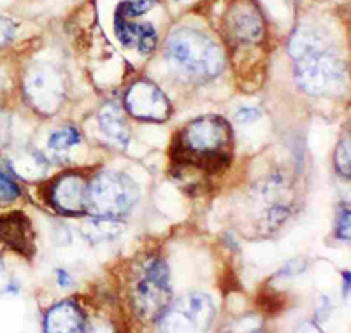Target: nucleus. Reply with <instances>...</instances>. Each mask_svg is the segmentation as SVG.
I'll return each instance as SVG.
<instances>
[{
    "instance_id": "1",
    "label": "nucleus",
    "mask_w": 351,
    "mask_h": 333,
    "mask_svg": "<svg viewBox=\"0 0 351 333\" xmlns=\"http://www.w3.org/2000/svg\"><path fill=\"white\" fill-rule=\"evenodd\" d=\"M234 134L221 116H202L184 125L174 135L171 160L178 175L188 171L204 175H218L228 171L232 163Z\"/></svg>"
},
{
    "instance_id": "2",
    "label": "nucleus",
    "mask_w": 351,
    "mask_h": 333,
    "mask_svg": "<svg viewBox=\"0 0 351 333\" xmlns=\"http://www.w3.org/2000/svg\"><path fill=\"white\" fill-rule=\"evenodd\" d=\"M295 62V79L309 95L330 97L343 92L346 84L344 62L315 30H297L290 42Z\"/></svg>"
},
{
    "instance_id": "3",
    "label": "nucleus",
    "mask_w": 351,
    "mask_h": 333,
    "mask_svg": "<svg viewBox=\"0 0 351 333\" xmlns=\"http://www.w3.org/2000/svg\"><path fill=\"white\" fill-rule=\"evenodd\" d=\"M165 58L186 81L202 83L223 71L225 53L218 44L195 28H178L165 42Z\"/></svg>"
},
{
    "instance_id": "4",
    "label": "nucleus",
    "mask_w": 351,
    "mask_h": 333,
    "mask_svg": "<svg viewBox=\"0 0 351 333\" xmlns=\"http://www.w3.org/2000/svg\"><path fill=\"white\" fill-rule=\"evenodd\" d=\"M172 301L171 272L158 256H149L134 270L130 306L143 321L156 323Z\"/></svg>"
},
{
    "instance_id": "5",
    "label": "nucleus",
    "mask_w": 351,
    "mask_h": 333,
    "mask_svg": "<svg viewBox=\"0 0 351 333\" xmlns=\"http://www.w3.org/2000/svg\"><path fill=\"white\" fill-rule=\"evenodd\" d=\"M139 200L134 179L118 171H102L88 183V210L92 216L121 218Z\"/></svg>"
},
{
    "instance_id": "6",
    "label": "nucleus",
    "mask_w": 351,
    "mask_h": 333,
    "mask_svg": "<svg viewBox=\"0 0 351 333\" xmlns=\"http://www.w3.org/2000/svg\"><path fill=\"white\" fill-rule=\"evenodd\" d=\"M215 319V304L206 293H188L171 301L158 326L165 332H202L211 326Z\"/></svg>"
},
{
    "instance_id": "7",
    "label": "nucleus",
    "mask_w": 351,
    "mask_h": 333,
    "mask_svg": "<svg viewBox=\"0 0 351 333\" xmlns=\"http://www.w3.org/2000/svg\"><path fill=\"white\" fill-rule=\"evenodd\" d=\"M221 34L236 49L255 48L265 36L262 12L252 0H237L225 12Z\"/></svg>"
},
{
    "instance_id": "8",
    "label": "nucleus",
    "mask_w": 351,
    "mask_h": 333,
    "mask_svg": "<svg viewBox=\"0 0 351 333\" xmlns=\"http://www.w3.org/2000/svg\"><path fill=\"white\" fill-rule=\"evenodd\" d=\"M25 95L37 112L53 116L65 99L64 77L51 65H39L25 77Z\"/></svg>"
},
{
    "instance_id": "9",
    "label": "nucleus",
    "mask_w": 351,
    "mask_h": 333,
    "mask_svg": "<svg viewBox=\"0 0 351 333\" xmlns=\"http://www.w3.org/2000/svg\"><path fill=\"white\" fill-rule=\"evenodd\" d=\"M125 111L132 118L148 123H162L171 116V102L155 83L148 79H139L132 83L123 99Z\"/></svg>"
},
{
    "instance_id": "10",
    "label": "nucleus",
    "mask_w": 351,
    "mask_h": 333,
    "mask_svg": "<svg viewBox=\"0 0 351 333\" xmlns=\"http://www.w3.org/2000/svg\"><path fill=\"white\" fill-rule=\"evenodd\" d=\"M49 204L56 212L81 216L88 210V181L80 172H64L49 184Z\"/></svg>"
},
{
    "instance_id": "11",
    "label": "nucleus",
    "mask_w": 351,
    "mask_h": 333,
    "mask_svg": "<svg viewBox=\"0 0 351 333\" xmlns=\"http://www.w3.org/2000/svg\"><path fill=\"white\" fill-rule=\"evenodd\" d=\"M0 242L21 256L36 254V232L32 221L21 210H12L0 218Z\"/></svg>"
},
{
    "instance_id": "12",
    "label": "nucleus",
    "mask_w": 351,
    "mask_h": 333,
    "mask_svg": "<svg viewBox=\"0 0 351 333\" xmlns=\"http://www.w3.org/2000/svg\"><path fill=\"white\" fill-rule=\"evenodd\" d=\"M114 30L116 37L125 48H136L144 56L152 55L156 49L158 36H156V30L152 23H137V21L116 16Z\"/></svg>"
},
{
    "instance_id": "13",
    "label": "nucleus",
    "mask_w": 351,
    "mask_h": 333,
    "mask_svg": "<svg viewBox=\"0 0 351 333\" xmlns=\"http://www.w3.org/2000/svg\"><path fill=\"white\" fill-rule=\"evenodd\" d=\"M86 328V316L76 301L64 300L53 306L44 317V330L51 333H77Z\"/></svg>"
},
{
    "instance_id": "14",
    "label": "nucleus",
    "mask_w": 351,
    "mask_h": 333,
    "mask_svg": "<svg viewBox=\"0 0 351 333\" xmlns=\"http://www.w3.org/2000/svg\"><path fill=\"white\" fill-rule=\"evenodd\" d=\"M99 128L109 144L116 147H127L130 143V130L127 127L123 112L114 103H106L99 112Z\"/></svg>"
},
{
    "instance_id": "15",
    "label": "nucleus",
    "mask_w": 351,
    "mask_h": 333,
    "mask_svg": "<svg viewBox=\"0 0 351 333\" xmlns=\"http://www.w3.org/2000/svg\"><path fill=\"white\" fill-rule=\"evenodd\" d=\"M125 226L120 218H104V216H93L86 219L81 226V234L92 244L112 242L123 234Z\"/></svg>"
},
{
    "instance_id": "16",
    "label": "nucleus",
    "mask_w": 351,
    "mask_h": 333,
    "mask_svg": "<svg viewBox=\"0 0 351 333\" xmlns=\"http://www.w3.org/2000/svg\"><path fill=\"white\" fill-rule=\"evenodd\" d=\"M81 143V134L77 128L65 127L60 130H55L48 139V147L53 153H67L71 147L77 146Z\"/></svg>"
},
{
    "instance_id": "17",
    "label": "nucleus",
    "mask_w": 351,
    "mask_h": 333,
    "mask_svg": "<svg viewBox=\"0 0 351 333\" xmlns=\"http://www.w3.org/2000/svg\"><path fill=\"white\" fill-rule=\"evenodd\" d=\"M156 4H158V0H123L116 8V16H121L125 20H136L152 11Z\"/></svg>"
},
{
    "instance_id": "18",
    "label": "nucleus",
    "mask_w": 351,
    "mask_h": 333,
    "mask_svg": "<svg viewBox=\"0 0 351 333\" xmlns=\"http://www.w3.org/2000/svg\"><path fill=\"white\" fill-rule=\"evenodd\" d=\"M334 163L335 169L339 172L341 175L344 177H350V171H351V158H350V137L343 139L335 149V156H334Z\"/></svg>"
},
{
    "instance_id": "19",
    "label": "nucleus",
    "mask_w": 351,
    "mask_h": 333,
    "mask_svg": "<svg viewBox=\"0 0 351 333\" xmlns=\"http://www.w3.org/2000/svg\"><path fill=\"white\" fill-rule=\"evenodd\" d=\"M21 195V188L9 175L0 174V202H12Z\"/></svg>"
},
{
    "instance_id": "20",
    "label": "nucleus",
    "mask_w": 351,
    "mask_h": 333,
    "mask_svg": "<svg viewBox=\"0 0 351 333\" xmlns=\"http://www.w3.org/2000/svg\"><path fill=\"white\" fill-rule=\"evenodd\" d=\"M335 235L339 241H350V207H341L335 223Z\"/></svg>"
},
{
    "instance_id": "21",
    "label": "nucleus",
    "mask_w": 351,
    "mask_h": 333,
    "mask_svg": "<svg viewBox=\"0 0 351 333\" xmlns=\"http://www.w3.org/2000/svg\"><path fill=\"white\" fill-rule=\"evenodd\" d=\"M16 34V23L9 18L0 16V48L8 46Z\"/></svg>"
},
{
    "instance_id": "22",
    "label": "nucleus",
    "mask_w": 351,
    "mask_h": 333,
    "mask_svg": "<svg viewBox=\"0 0 351 333\" xmlns=\"http://www.w3.org/2000/svg\"><path fill=\"white\" fill-rule=\"evenodd\" d=\"M260 118H262V111L258 108H241L236 114V119L243 125L253 123V121Z\"/></svg>"
},
{
    "instance_id": "23",
    "label": "nucleus",
    "mask_w": 351,
    "mask_h": 333,
    "mask_svg": "<svg viewBox=\"0 0 351 333\" xmlns=\"http://www.w3.org/2000/svg\"><path fill=\"white\" fill-rule=\"evenodd\" d=\"M288 218V207L283 206H276L274 209H271L267 212V219H269V225L271 226H278Z\"/></svg>"
},
{
    "instance_id": "24",
    "label": "nucleus",
    "mask_w": 351,
    "mask_h": 333,
    "mask_svg": "<svg viewBox=\"0 0 351 333\" xmlns=\"http://www.w3.org/2000/svg\"><path fill=\"white\" fill-rule=\"evenodd\" d=\"M56 282H58V286H60V288H71L72 286V278H71V274H69L67 270L65 269H58L56 270Z\"/></svg>"
},
{
    "instance_id": "25",
    "label": "nucleus",
    "mask_w": 351,
    "mask_h": 333,
    "mask_svg": "<svg viewBox=\"0 0 351 333\" xmlns=\"http://www.w3.org/2000/svg\"><path fill=\"white\" fill-rule=\"evenodd\" d=\"M343 275H344V288H343V293L348 297V293H350V270H346V272H344Z\"/></svg>"
}]
</instances>
